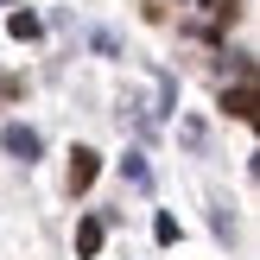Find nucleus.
<instances>
[{
  "mask_svg": "<svg viewBox=\"0 0 260 260\" xmlns=\"http://www.w3.org/2000/svg\"><path fill=\"white\" fill-rule=\"evenodd\" d=\"M0 152H7V159H19V165H32L38 152H45V140H38L25 121H7V127H0Z\"/></svg>",
  "mask_w": 260,
  "mask_h": 260,
  "instance_id": "obj_1",
  "label": "nucleus"
},
{
  "mask_svg": "<svg viewBox=\"0 0 260 260\" xmlns=\"http://www.w3.org/2000/svg\"><path fill=\"white\" fill-rule=\"evenodd\" d=\"M95 172H102V152L76 146V152H70V190H76V197H83V190L95 184Z\"/></svg>",
  "mask_w": 260,
  "mask_h": 260,
  "instance_id": "obj_2",
  "label": "nucleus"
},
{
  "mask_svg": "<svg viewBox=\"0 0 260 260\" xmlns=\"http://www.w3.org/2000/svg\"><path fill=\"white\" fill-rule=\"evenodd\" d=\"M102 235H108V216H83V222H76V254L95 260L102 254Z\"/></svg>",
  "mask_w": 260,
  "mask_h": 260,
  "instance_id": "obj_3",
  "label": "nucleus"
},
{
  "mask_svg": "<svg viewBox=\"0 0 260 260\" xmlns=\"http://www.w3.org/2000/svg\"><path fill=\"white\" fill-rule=\"evenodd\" d=\"M222 108L235 114V121H248V114H254V89H248V83H235V89H222Z\"/></svg>",
  "mask_w": 260,
  "mask_h": 260,
  "instance_id": "obj_4",
  "label": "nucleus"
},
{
  "mask_svg": "<svg viewBox=\"0 0 260 260\" xmlns=\"http://www.w3.org/2000/svg\"><path fill=\"white\" fill-rule=\"evenodd\" d=\"M121 178H127V184H146L152 172H146V159H140V152H127V159H121Z\"/></svg>",
  "mask_w": 260,
  "mask_h": 260,
  "instance_id": "obj_5",
  "label": "nucleus"
},
{
  "mask_svg": "<svg viewBox=\"0 0 260 260\" xmlns=\"http://www.w3.org/2000/svg\"><path fill=\"white\" fill-rule=\"evenodd\" d=\"M7 25H13V38H38V13H13Z\"/></svg>",
  "mask_w": 260,
  "mask_h": 260,
  "instance_id": "obj_6",
  "label": "nucleus"
},
{
  "mask_svg": "<svg viewBox=\"0 0 260 260\" xmlns=\"http://www.w3.org/2000/svg\"><path fill=\"white\" fill-rule=\"evenodd\" d=\"M203 7H210V13H222V0H203Z\"/></svg>",
  "mask_w": 260,
  "mask_h": 260,
  "instance_id": "obj_7",
  "label": "nucleus"
},
{
  "mask_svg": "<svg viewBox=\"0 0 260 260\" xmlns=\"http://www.w3.org/2000/svg\"><path fill=\"white\" fill-rule=\"evenodd\" d=\"M0 7H13V0H0Z\"/></svg>",
  "mask_w": 260,
  "mask_h": 260,
  "instance_id": "obj_8",
  "label": "nucleus"
}]
</instances>
